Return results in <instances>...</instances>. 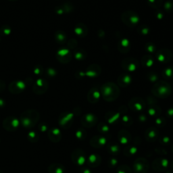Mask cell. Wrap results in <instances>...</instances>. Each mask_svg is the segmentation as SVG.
Here are the masks:
<instances>
[{"label": "cell", "instance_id": "obj_48", "mask_svg": "<svg viewBox=\"0 0 173 173\" xmlns=\"http://www.w3.org/2000/svg\"><path fill=\"white\" fill-rule=\"evenodd\" d=\"M46 74L50 77H53L56 75V72L53 68H47L46 70Z\"/></svg>", "mask_w": 173, "mask_h": 173}, {"label": "cell", "instance_id": "obj_26", "mask_svg": "<svg viewBox=\"0 0 173 173\" xmlns=\"http://www.w3.org/2000/svg\"><path fill=\"white\" fill-rule=\"evenodd\" d=\"M142 65L145 68H150L154 66V58L150 55H146L142 57L141 60Z\"/></svg>", "mask_w": 173, "mask_h": 173}, {"label": "cell", "instance_id": "obj_22", "mask_svg": "<svg viewBox=\"0 0 173 173\" xmlns=\"http://www.w3.org/2000/svg\"><path fill=\"white\" fill-rule=\"evenodd\" d=\"M74 33L79 37H84L88 33V29L84 24H78L74 28Z\"/></svg>", "mask_w": 173, "mask_h": 173}, {"label": "cell", "instance_id": "obj_34", "mask_svg": "<svg viewBox=\"0 0 173 173\" xmlns=\"http://www.w3.org/2000/svg\"><path fill=\"white\" fill-rule=\"evenodd\" d=\"M27 139L31 143H36L39 140V135L37 132L34 131H31L27 135Z\"/></svg>", "mask_w": 173, "mask_h": 173}, {"label": "cell", "instance_id": "obj_43", "mask_svg": "<svg viewBox=\"0 0 173 173\" xmlns=\"http://www.w3.org/2000/svg\"><path fill=\"white\" fill-rule=\"evenodd\" d=\"M117 173H131V169L127 166H121L117 170Z\"/></svg>", "mask_w": 173, "mask_h": 173}, {"label": "cell", "instance_id": "obj_58", "mask_svg": "<svg viewBox=\"0 0 173 173\" xmlns=\"http://www.w3.org/2000/svg\"><path fill=\"white\" fill-rule=\"evenodd\" d=\"M171 166H172V168H173V162H172V164H171Z\"/></svg>", "mask_w": 173, "mask_h": 173}, {"label": "cell", "instance_id": "obj_6", "mask_svg": "<svg viewBox=\"0 0 173 173\" xmlns=\"http://www.w3.org/2000/svg\"><path fill=\"white\" fill-rule=\"evenodd\" d=\"M20 120L14 117V116H9L4 119L3 122V127L7 131H17L20 126Z\"/></svg>", "mask_w": 173, "mask_h": 173}, {"label": "cell", "instance_id": "obj_1", "mask_svg": "<svg viewBox=\"0 0 173 173\" xmlns=\"http://www.w3.org/2000/svg\"><path fill=\"white\" fill-rule=\"evenodd\" d=\"M100 92L104 100L107 102H112L118 98L120 89L117 84L112 82H108L103 84Z\"/></svg>", "mask_w": 173, "mask_h": 173}, {"label": "cell", "instance_id": "obj_20", "mask_svg": "<svg viewBox=\"0 0 173 173\" xmlns=\"http://www.w3.org/2000/svg\"><path fill=\"white\" fill-rule=\"evenodd\" d=\"M118 50L123 54H127L131 50V43L127 38H123L118 43Z\"/></svg>", "mask_w": 173, "mask_h": 173}, {"label": "cell", "instance_id": "obj_13", "mask_svg": "<svg viewBox=\"0 0 173 173\" xmlns=\"http://www.w3.org/2000/svg\"><path fill=\"white\" fill-rule=\"evenodd\" d=\"M128 106L132 110L135 112H139L144 109L145 108V102L143 99L141 98H132L129 103Z\"/></svg>", "mask_w": 173, "mask_h": 173}, {"label": "cell", "instance_id": "obj_51", "mask_svg": "<svg viewBox=\"0 0 173 173\" xmlns=\"http://www.w3.org/2000/svg\"><path fill=\"white\" fill-rule=\"evenodd\" d=\"M116 164H117V160L115 158H112L108 162V166H109V167H114L116 166Z\"/></svg>", "mask_w": 173, "mask_h": 173}, {"label": "cell", "instance_id": "obj_46", "mask_svg": "<svg viewBox=\"0 0 173 173\" xmlns=\"http://www.w3.org/2000/svg\"><path fill=\"white\" fill-rule=\"evenodd\" d=\"M122 121L124 125H131L132 123V120L128 116H124L122 118Z\"/></svg>", "mask_w": 173, "mask_h": 173}, {"label": "cell", "instance_id": "obj_23", "mask_svg": "<svg viewBox=\"0 0 173 173\" xmlns=\"http://www.w3.org/2000/svg\"><path fill=\"white\" fill-rule=\"evenodd\" d=\"M168 165L166 159H157L154 162V168L156 171H162L166 169Z\"/></svg>", "mask_w": 173, "mask_h": 173}, {"label": "cell", "instance_id": "obj_5", "mask_svg": "<svg viewBox=\"0 0 173 173\" xmlns=\"http://www.w3.org/2000/svg\"><path fill=\"white\" fill-rule=\"evenodd\" d=\"M121 66L123 69L127 72L135 71L139 67L138 60L134 58H127L122 61Z\"/></svg>", "mask_w": 173, "mask_h": 173}, {"label": "cell", "instance_id": "obj_29", "mask_svg": "<svg viewBox=\"0 0 173 173\" xmlns=\"http://www.w3.org/2000/svg\"><path fill=\"white\" fill-rule=\"evenodd\" d=\"M118 138L120 142L122 144H127L129 142L131 135L126 131H121L118 133Z\"/></svg>", "mask_w": 173, "mask_h": 173}, {"label": "cell", "instance_id": "obj_25", "mask_svg": "<svg viewBox=\"0 0 173 173\" xmlns=\"http://www.w3.org/2000/svg\"><path fill=\"white\" fill-rule=\"evenodd\" d=\"M65 171V167L62 164L59 163L51 164L48 167L49 173H64Z\"/></svg>", "mask_w": 173, "mask_h": 173}, {"label": "cell", "instance_id": "obj_17", "mask_svg": "<svg viewBox=\"0 0 173 173\" xmlns=\"http://www.w3.org/2000/svg\"><path fill=\"white\" fill-rule=\"evenodd\" d=\"M101 96V92L98 88L94 87L90 89L87 95V99L90 103H95L99 101Z\"/></svg>", "mask_w": 173, "mask_h": 173}, {"label": "cell", "instance_id": "obj_14", "mask_svg": "<svg viewBox=\"0 0 173 173\" xmlns=\"http://www.w3.org/2000/svg\"><path fill=\"white\" fill-rule=\"evenodd\" d=\"M57 59L62 63H68L72 59V54L69 50L66 48L60 49L57 52Z\"/></svg>", "mask_w": 173, "mask_h": 173}, {"label": "cell", "instance_id": "obj_28", "mask_svg": "<svg viewBox=\"0 0 173 173\" xmlns=\"http://www.w3.org/2000/svg\"><path fill=\"white\" fill-rule=\"evenodd\" d=\"M55 41L59 44H64L65 43L67 39L66 35L62 31H57L55 33Z\"/></svg>", "mask_w": 173, "mask_h": 173}, {"label": "cell", "instance_id": "obj_50", "mask_svg": "<svg viewBox=\"0 0 173 173\" xmlns=\"http://www.w3.org/2000/svg\"><path fill=\"white\" fill-rule=\"evenodd\" d=\"M43 70V68H42L41 66H37V67H35V68L34 72H35V74L39 75V74H42Z\"/></svg>", "mask_w": 173, "mask_h": 173}, {"label": "cell", "instance_id": "obj_33", "mask_svg": "<svg viewBox=\"0 0 173 173\" xmlns=\"http://www.w3.org/2000/svg\"><path fill=\"white\" fill-rule=\"evenodd\" d=\"M161 113V108L156 105H151L148 108V114L151 116H156Z\"/></svg>", "mask_w": 173, "mask_h": 173}, {"label": "cell", "instance_id": "obj_18", "mask_svg": "<svg viewBox=\"0 0 173 173\" xmlns=\"http://www.w3.org/2000/svg\"><path fill=\"white\" fill-rule=\"evenodd\" d=\"M48 137L54 143L59 142L62 138L61 132L57 128H51L48 130Z\"/></svg>", "mask_w": 173, "mask_h": 173}, {"label": "cell", "instance_id": "obj_8", "mask_svg": "<svg viewBox=\"0 0 173 173\" xmlns=\"http://www.w3.org/2000/svg\"><path fill=\"white\" fill-rule=\"evenodd\" d=\"M149 169L147 161L144 158H139L134 163L133 171L135 173H146Z\"/></svg>", "mask_w": 173, "mask_h": 173}, {"label": "cell", "instance_id": "obj_52", "mask_svg": "<svg viewBox=\"0 0 173 173\" xmlns=\"http://www.w3.org/2000/svg\"><path fill=\"white\" fill-rule=\"evenodd\" d=\"M156 17L158 20H162L164 17V14L160 10H158L156 12Z\"/></svg>", "mask_w": 173, "mask_h": 173}, {"label": "cell", "instance_id": "obj_47", "mask_svg": "<svg viewBox=\"0 0 173 173\" xmlns=\"http://www.w3.org/2000/svg\"><path fill=\"white\" fill-rule=\"evenodd\" d=\"M68 47L70 48V49H74V48L77 46V42L76 41L75 39H71L68 41Z\"/></svg>", "mask_w": 173, "mask_h": 173}, {"label": "cell", "instance_id": "obj_61", "mask_svg": "<svg viewBox=\"0 0 173 173\" xmlns=\"http://www.w3.org/2000/svg\"></svg>", "mask_w": 173, "mask_h": 173}, {"label": "cell", "instance_id": "obj_54", "mask_svg": "<svg viewBox=\"0 0 173 173\" xmlns=\"http://www.w3.org/2000/svg\"><path fill=\"white\" fill-rule=\"evenodd\" d=\"M80 173H91V171H90V169L87 168L86 167H83L80 170Z\"/></svg>", "mask_w": 173, "mask_h": 173}, {"label": "cell", "instance_id": "obj_35", "mask_svg": "<svg viewBox=\"0 0 173 173\" xmlns=\"http://www.w3.org/2000/svg\"><path fill=\"white\" fill-rule=\"evenodd\" d=\"M148 5L152 8L158 9L159 7L162 6L163 1L162 0H147Z\"/></svg>", "mask_w": 173, "mask_h": 173}, {"label": "cell", "instance_id": "obj_39", "mask_svg": "<svg viewBox=\"0 0 173 173\" xmlns=\"http://www.w3.org/2000/svg\"><path fill=\"white\" fill-rule=\"evenodd\" d=\"M137 147L135 146L127 147L125 149H124V153L126 156H131L132 155H134L137 152Z\"/></svg>", "mask_w": 173, "mask_h": 173}, {"label": "cell", "instance_id": "obj_21", "mask_svg": "<svg viewBox=\"0 0 173 173\" xmlns=\"http://www.w3.org/2000/svg\"><path fill=\"white\" fill-rule=\"evenodd\" d=\"M106 138L103 135L96 136L94 137L91 139L90 143L93 147H101L105 146V144L106 143Z\"/></svg>", "mask_w": 173, "mask_h": 173}, {"label": "cell", "instance_id": "obj_15", "mask_svg": "<svg viewBox=\"0 0 173 173\" xmlns=\"http://www.w3.org/2000/svg\"><path fill=\"white\" fill-rule=\"evenodd\" d=\"M101 74V67L98 64H91L87 68L85 72V75L91 79L97 77Z\"/></svg>", "mask_w": 173, "mask_h": 173}, {"label": "cell", "instance_id": "obj_44", "mask_svg": "<svg viewBox=\"0 0 173 173\" xmlns=\"http://www.w3.org/2000/svg\"><path fill=\"white\" fill-rule=\"evenodd\" d=\"M147 79L149 80H150L151 82H156V80H158V76L156 72H150L147 74Z\"/></svg>", "mask_w": 173, "mask_h": 173}, {"label": "cell", "instance_id": "obj_19", "mask_svg": "<svg viewBox=\"0 0 173 173\" xmlns=\"http://www.w3.org/2000/svg\"><path fill=\"white\" fill-rule=\"evenodd\" d=\"M132 77L129 74L124 73L120 74L117 80L118 84L121 87H127L128 85H130L131 83H132Z\"/></svg>", "mask_w": 173, "mask_h": 173}, {"label": "cell", "instance_id": "obj_53", "mask_svg": "<svg viewBox=\"0 0 173 173\" xmlns=\"http://www.w3.org/2000/svg\"><path fill=\"white\" fill-rule=\"evenodd\" d=\"M167 116L168 117L173 118V107L169 108L167 111Z\"/></svg>", "mask_w": 173, "mask_h": 173}, {"label": "cell", "instance_id": "obj_45", "mask_svg": "<svg viewBox=\"0 0 173 173\" xmlns=\"http://www.w3.org/2000/svg\"><path fill=\"white\" fill-rule=\"evenodd\" d=\"M98 130H99V131L102 132V133H106V132L109 131V128H108V127L106 125V124L101 123L99 124Z\"/></svg>", "mask_w": 173, "mask_h": 173}, {"label": "cell", "instance_id": "obj_2", "mask_svg": "<svg viewBox=\"0 0 173 173\" xmlns=\"http://www.w3.org/2000/svg\"><path fill=\"white\" fill-rule=\"evenodd\" d=\"M39 120V112L35 110H29L23 112L19 120L24 127L31 129L37 124Z\"/></svg>", "mask_w": 173, "mask_h": 173}, {"label": "cell", "instance_id": "obj_41", "mask_svg": "<svg viewBox=\"0 0 173 173\" xmlns=\"http://www.w3.org/2000/svg\"><path fill=\"white\" fill-rule=\"evenodd\" d=\"M145 50H146V51L149 52V53H154L156 50V48L154 43L149 42L145 45Z\"/></svg>", "mask_w": 173, "mask_h": 173}, {"label": "cell", "instance_id": "obj_27", "mask_svg": "<svg viewBox=\"0 0 173 173\" xmlns=\"http://www.w3.org/2000/svg\"><path fill=\"white\" fill-rule=\"evenodd\" d=\"M158 136V132L155 128H150L147 129L146 133V139L150 142H154Z\"/></svg>", "mask_w": 173, "mask_h": 173}, {"label": "cell", "instance_id": "obj_36", "mask_svg": "<svg viewBox=\"0 0 173 173\" xmlns=\"http://www.w3.org/2000/svg\"><path fill=\"white\" fill-rule=\"evenodd\" d=\"M108 150L110 154L116 155L120 152V147L118 144H110L108 146Z\"/></svg>", "mask_w": 173, "mask_h": 173}, {"label": "cell", "instance_id": "obj_24", "mask_svg": "<svg viewBox=\"0 0 173 173\" xmlns=\"http://www.w3.org/2000/svg\"><path fill=\"white\" fill-rule=\"evenodd\" d=\"M88 165L91 167H97L101 164V157L97 154H91L87 160Z\"/></svg>", "mask_w": 173, "mask_h": 173}, {"label": "cell", "instance_id": "obj_49", "mask_svg": "<svg viewBox=\"0 0 173 173\" xmlns=\"http://www.w3.org/2000/svg\"><path fill=\"white\" fill-rule=\"evenodd\" d=\"M39 129L40 131H41V132H46V131H48V125L45 123H41L40 124V125H39Z\"/></svg>", "mask_w": 173, "mask_h": 173}, {"label": "cell", "instance_id": "obj_31", "mask_svg": "<svg viewBox=\"0 0 173 173\" xmlns=\"http://www.w3.org/2000/svg\"><path fill=\"white\" fill-rule=\"evenodd\" d=\"M162 77L167 80L173 79V66H169L164 69L162 72Z\"/></svg>", "mask_w": 173, "mask_h": 173}, {"label": "cell", "instance_id": "obj_42", "mask_svg": "<svg viewBox=\"0 0 173 173\" xmlns=\"http://www.w3.org/2000/svg\"><path fill=\"white\" fill-rule=\"evenodd\" d=\"M76 136L79 139H83L86 137V132L83 129L79 128L76 132Z\"/></svg>", "mask_w": 173, "mask_h": 173}, {"label": "cell", "instance_id": "obj_7", "mask_svg": "<svg viewBox=\"0 0 173 173\" xmlns=\"http://www.w3.org/2000/svg\"><path fill=\"white\" fill-rule=\"evenodd\" d=\"M156 58L160 63H168L172 59L173 54L170 50L163 48L156 52Z\"/></svg>", "mask_w": 173, "mask_h": 173}, {"label": "cell", "instance_id": "obj_57", "mask_svg": "<svg viewBox=\"0 0 173 173\" xmlns=\"http://www.w3.org/2000/svg\"><path fill=\"white\" fill-rule=\"evenodd\" d=\"M6 105V102L4 101V99H3L2 98H0V108L4 107Z\"/></svg>", "mask_w": 173, "mask_h": 173}, {"label": "cell", "instance_id": "obj_32", "mask_svg": "<svg viewBox=\"0 0 173 173\" xmlns=\"http://www.w3.org/2000/svg\"><path fill=\"white\" fill-rule=\"evenodd\" d=\"M74 56L75 59L79 60V61H81V60H83L86 58L87 54L85 51L83 50V49H80V48H79V49H76L74 51Z\"/></svg>", "mask_w": 173, "mask_h": 173}, {"label": "cell", "instance_id": "obj_55", "mask_svg": "<svg viewBox=\"0 0 173 173\" xmlns=\"http://www.w3.org/2000/svg\"><path fill=\"white\" fill-rule=\"evenodd\" d=\"M6 87V84L3 81V80H0V92H2V91H3V89H5Z\"/></svg>", "mask_w": 173, "mask_h": 173}, {"label": "cell", "instance_id": "obj_30", "mask_svg": "<svg viewBox=\"0 0 173 173\" xmlns=\"http://www.w3.org/2000/svg\"><path fill=\"white\" fill-rule=\"evenodd\" d=\"M119 113L118 112H108L106 118L107 121L110 124H113L116 121H117L118 119L119 118Z\"/></svg>", "mask_w": 173, "mask_h": 173}, {"label": "cell", "instance_id": "obj_38", "mask_svg": "<svg viewBox=\"0 0 173 173\" xmlns=\"http://www.w3.org/2000/svg\"><path fill=\"white\" fill-rule=\"evenodd\" d=\"M12 33L11 27L8 25H3L0 29V33L3 36H8Z\"/></svg>", "mask_w": 173, "mask_h": 173}, {"label": "cell", "instance_id": "obj_4", "mask_svg": "<svg viewBox=\"0 0 173 173\" xmlns=\"http://www.w3.org/2000/svg\"><path fill=\"white\" fill-rule=\"evenodd\" d=\"M122 21L124 24L129 27H134L139 22V17L133 11H125L121 15Z\"/></svg>", "mask_w": 173, "mask_h": 173}, {"label": "cell", "instance_id": "obj_3", "mask_svg": "<svg viewBox=\"0 0 173 173\" xmlns=\"http://www.w3.org/2000/svg\"><path fill=\"white\" fill-rule=\"evenodd\" d=\"M171 86L165 81H159L154 84L151 89V93L160 98H168L171 94Z\"/></svg>", "mask_w": 173, "mask_h": 173}, {"label": "cell", "instance_id": "obj_12", "mask_svg": "<svg viewBox=\"0 0 173 173\" xmlns=\"http://www.w3.org/2000/svg\"><path fill=\"white\" fill-rule=\"evenodd\" d=\"M26 87V84L22 80H14L10 84L9 90L12 94H18L22 93Z\"/></svg>", "mask_w": 173, "mask_h": 173}, {"label": "cell", "instance_id": "obj_60", "mask_svg": "<svg viewBox=\"0 0 173 173\" xmlns=\"http://www.w3.org/2000/svg\"><path fill=\"white\" fill-rule=\"evenodd\" d=\"M0 173H3V172L2 171H0Z\"/></svg>", "mask_w": 173, "mask_h": 173}, {"label": "cell", "instance_id": "obj_10", "mask_svg": "<svg viewBox=\"0 0 173 173\" xmlns=\"http://www.w3.org/2000/svg\"><path fill=\"white\" fill-rule=\"evenodd\" d=\"M85 154L80 149H76L72 154V160L78 166H82L85 162Z\"/></svg>", "mask_w": 173, "mask_h": 173}, {"label": "cell", "instance_id": "obj_40", "mask_svg": "<svg viewBox=\"0 0 173 173\" xmlns=\"http://www.w3.org/2000/svg\"><path fill=\"white\" fill-rule=\"evenodd\" d=\"M164 10H166L168 13L173 12V1L172 0H168L164 4Z\"/></svg>", "mask_w": 173, "mask_h": 173}, {"label": "cell", "instance_id": "obj_16", "mask_svg": "<svg viewBox=\"0 0 173 173\" xmlns=\"http://www.w3.org/2000/svg\"><path fill=\"white\" fill-rule=\"evenodd\" d=\"M97 117L92 114H87L81 119V123L86 127H92L97 123Z\"/></svg>", "mask_w": 173, "mask_h": 173}, {"label": "cell", "instance_id": "obj_56", "mask_svg": "<svg viewBox=\"0 0 173 173\" xmlns=\"http://www.w3.org/2000/svg\"><path fill=\"white\" fill-rule=\"evenodd\" d=\"M160 142L163 144H166V143H169V138L168 137H164Z\"/></svg>", "mask_w": 173, "mask_h": 173}, {"label": "cell", "instance_id": "obj_9", "mask_svg": "<svg viewBox=\"0 0 173 173\" xmlns=\"http://www.w3.org/2000/svg\"><path fill=\"white\" fill-rule=\"evenodd\" d=\"M74 115L70 112H65L60 116L59 117V124L64 128H69L72 123L73 122Z\"/></svg>", "mask_w": 173, "mask_h": 173}, {"label": "cell", "instance_id": "obj_59", "mask_svg": "<svg viewBox=\"0 0 173 173\" xmlns=\"http://www.w3.org/2000/svg\"><path fill=\"white\" fill-rule=\"evenodd\" d=\"M10 1H12V2H14V1H17V0H10Z\"/></svg>", "mask_w": 173, "mask_h": 173}, {"label": "cell", "instance_id": "obj_37", "mask_svg": "<svg viewBox=\"0 0 173 173\" xmlns=\"http://www.w3.org/2000/svg\"><path fill=\"white\" fill-rule=\"evenodd\" d=\"M137 31L140 35H143V36H146L149 33H150V28H149L146 25H141L139 26Z\"/></svg>", "mask_w": 173, "mask_h": 173}, {"label": "cell", "instance_id": "obj_11", "mask_svg": "<svg viewBox=\"0 0 173 173\" xmlns=\"http://www.w3.org/2000/svg\"><path fill=\"white\" fill-rule=\"evenodd\" d=\"M48 88V83L47 80L43 79H39L36 81L33 86V91L34 93L38 95H41L45 93Z\"/></svg>", "mask_w": 173, "mask_h": 173}]
</instances>
